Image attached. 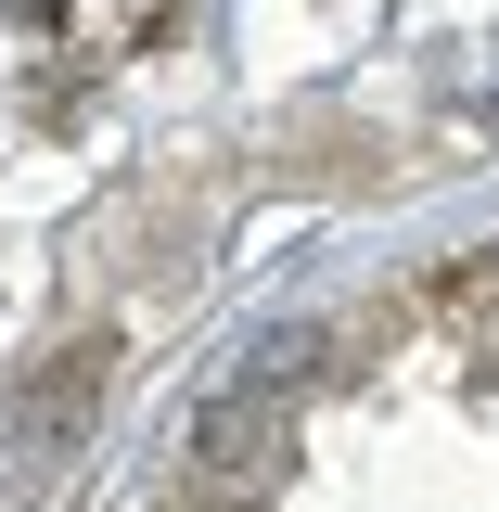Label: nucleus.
<instances>
[{
	"instance_id": "f257e3e1",
	"label": "nucleus",
	"mask_w": 499,
	"mask_h": 512,
	"mask_svg": "<svg viewBox=\"0 0 499 512\" xmlns=\"http://www.w3.org/2000/svg\"><path fill=\"white\" fill-rule=\"evenodd\" d=\"M180 461L192 474H218V487H269V461H282V397L244 384V397H205L180 423Z\"/></svg>"
}]
</instances>
